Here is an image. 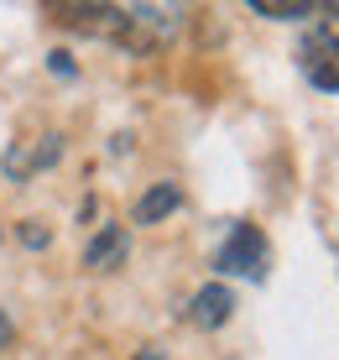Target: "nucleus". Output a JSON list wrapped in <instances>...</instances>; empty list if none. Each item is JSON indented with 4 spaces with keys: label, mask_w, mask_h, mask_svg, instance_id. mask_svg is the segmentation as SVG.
<instances>
[{
    "label": "nucleus",
    "mask_w": 339,
    "mask_h": 360,
    "mask_svg": "<svg viewBox=\"0 0 339 360\" xmlns=\"http://www.w3.org/2000/svg\"><path fill=\"white\" fill-rule=\"evenodd\" d=\"M21 240H27V245H47V230H42V225H37V219H32V225L21 230Z\"/></svg>",
    "instance_id": "7"
},
{
    "label": "nucleus",
    "mask_w": 339,
    "mask_h": 360,
    "mask_svg": "<svg viewBox=\"0 0 339 360\" xmlns=\"http://www.w3.org/2000/svg\"><path fill=\"white\" fill-rule=\"evenodd\" d=\"M0 340H6V319H0Z\"/></svg>",
    "instance_id": "9"
},
{
    "label": "nucleus",
    "mask_w": 339,
    "mask_h": 360,
    "mask_svg": "<svg viewBox=\"0 0 339 360\" xmlns=\"http://www.w3.org/2000/svg\"><path fill=\"white\" fill-rule=\"evenodd\" d=\"M250 11H256V16H271V21H293V16H319L324 6H313V0H303V6H293V0H250Z\"/></svg>",
    "instance_id": "6"
},
{
    "label": "nucleus",
    "mask_w": 339,
    "mask_h": 360,
    "mask_svg": "<svg viewBox=\"0 0 339 360\" xmlns=\"http://www.w3.org/2000/svg\"><path fill=\"white\" fill-rule=\"evenodd\" d=\"M178 204H183V188H178V183H157V188L141 193V204H136V225H157V219H167Z\"/></svg>",
    "instance_id": "4"
},
{
    "label": "nucleus",
    "mask_w": 339,
    "mask_h": 360,
    "mask_svg": "<svg viewBox=\"0 0 339 360\" xmlns=\"http://www.w3.org/2000/svg\"><path fill=\"white\" fill-rule=\"evenodd\" d=\"M267 262H271V245H267V235H261L256 225H235L230 230V240H224V251H219V271H230V277H267Z\"/></svg>",
    "instance_id": "2"
},
{
    "label": "nucleus",
    "mask_w": 339,
    "mask_h": 360,
    "mask_svg": "<svg viewBox=\"0 0 339 360\" xmlns=\"http://www.w3.org/2000/svg\"><path fill=\"white\" fill-rule=\"evenodd\" d=\"M298 58H303V73L319 84V89L339 94V6H324L319 11V21L308 27Z\"/></svg>",
    "instance_id": "1"
},
{
    "label": "nucleus",
    "mask_w": 339,
    "mask_h": 360,
    "mask_svg": "<svg viewBox=\"0 0 339 360\" xmlns=\"http://www.w3.org/2000/svg\"><path fill=\"white\" fill-rule=\"evenodd\" d=\"M136 360H162V355H157V350H141V355H136Z\"/></svg>",
    "instance_id": "8"
},
{
    "label": "nucleus",
    "mask_w": 339,
    "mask_h": 360,
    "mask_svg": "<svg viewBox=\"0 0 339 360\" xmlns=\"http://www.w3.org/2000/svg\"><path fill=\"white\" fill-rule=\"evenodd\" d=\"M230 308H235L230 288H219V282H209V288H204V292L193 297V324H198V329H219L224 319H230Z\"/></svg>",
    "instance_id": "3"
},
{
    "label": "nucleus",
    "mask_w": 339,
    "mask_h": 360,
    "mask_svg": "<svg viewBox=\"0 0 339 360\" xmlns=\"http://www.w3.org/2000/svg\"><path fill=\"white\" fill-rule=\"evenodd\" d=\"M125 256V230L120 225H105L89 240V251H84V266H110V262H120Z\"/></svg>",
    "instance_id": "5"
}]
</instances>
